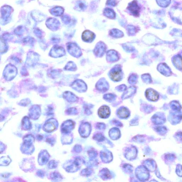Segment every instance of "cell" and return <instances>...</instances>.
<instances>
[{
  "instance_id": "cell-9",
  "label": "cell",
  "mask_w": 182,
  "mask_h": 182,
  "mask_svg": "<svg viewBox=\"0 0 182 182\" xmlns=\"http://www.w3.org/2000/svg\"><path fill=\"white\" fill-rule=\"evenodd\" d=\"M78 5L79 9L81 10H84L86 8V4L83 2H80L79 3Z\"/></svg>"
},
{
  "instance_id": "cell-2",
  "label": "cell",
  "mask_w": 182,
  "mask_h": 182,
  "mask_svg": "<svg viewBox=\"0 0 182 182\" xmlns=\"http://www.w3.org/2000/svg\"><path fill=\"white\" fill-rule=\"evenodd\" d=\"M99 114L102 118H106L110 114L109 108L107 106H102L99 111Z\"/></svg>"
},
{
  "instance_id": "cell-8",
  "label": "cell",
  "mask_w": 182,
  "mask_h": 182,
  "mask_svg": "<svg viewBox=\"0 0 182 182\" xmlns=\"http://www.w3.org/2000/svg\"><path fill=\"white\" fill-rule=\"evenodd\" d=\"M117 3H118L116 0H107L106 2V4L114 7L117 5Z\"/></svg>"
},
{
  "instance_id": "cell-6",
  "label": "cell",
  "mask_w": 182,
  "mask_h": 182,
  "mask_svg": "<svg viewBox=\"0 0 182 182\" xmlns=\"http://www.w3.org/2000/svg\"><path fill=\"white\" fill-rule=\"evenodd\" d=\"M120 73L121 72L119 70L113 71L111 73L112 78L115 80H118L121 78Z\"/></svg>"
},
{
  "instance_id": "cell-4",
  "label": "cell",
  "mask_w": 182,
  "mask_h": 182,
  "mask_svg": "<svg viewBox=\"0 0 182 182\" xmlns=\"http://www.w3.org/2000/svg\"><path fill=\"white\" fill-rule=\"evenodd\" d=\"M147 96L149 99L153 101L157 100L159 95L155 91L153 90H148L147 92Z\"/></svg>"
},
{
  "instance_id": "cell-10",
  "label": "cell",
  "mask_w": 182,
  "mask_h": 182,
  "mask_svg": "<svg viewBox=\"0 0 182 182\" xmlns=\"http://www.w3.org/2000/svg\"><path fill=\"white\" fill-rule=\"evenodd\" d=\"M128 29L130 33H134L136 31V28L135 27L132 26H129L128 27Z\"/></svg>"
},
{
  "instance_id": "cell-5",
  "label": "cell",
  "mask_w": 182,
  "mask_h": 182,
  "mask_svg": "<svg viewBox=\"0 0 182 182\" xmlns=\"http://www.w3.org/2000/svg\"><path fill=\"white\" fill-rule=\"evenodd\" d=\"M104 14L106 17L110 19H113L115 17V13L114 11L111 9L107 8L105 9Z\"/></svg>"
},
{
  "instance_id": "cell-1",
  "label": "cell",
  "mask_w": 182,
  "mask_h": 182,
  "mask_svg": "<svg viewBox=\"0 0 182 182\" xmlns=\"http://www.w3.org/2000/svg\"><path fill=\"white\" fill-rule=\"evenodd\" d=\"M127 9L135 17H137L139 15L140 7L139 6L136 0L129 3Z\"/></svg>"
},
{
  "instance_id": "cell-3",
  "label": "cell",
  "mask_w": 182,
  "mask_h": 182,
  "mask_svg": "<svg viewBox=\"0 0 182 182\" xmlns=\"http://www.w3.org/2000/svg\"><path fill=\"white\" fill-rule=\"evenodd\" d=\"M94 37V34L89 30L85 31L83 34V39L84 41H90L93 40Z\"/></svg>"
},
{
  "instance_id": "cell-7",
  "label": "cell",
  "mask_w": 182,
  "mask_h": 182,
  "mask_svg": "<svg viewBox=\"0 0 182 182\" xmlns=\"http://www.w3.org/2000/svg\"><path fill=\"white\" fill-rule=\"evenodd\" d=\"M111 35L115 37H121L123 35V33L120 31L114 29L111 31Z\"/></svg>"
}]
</instances>
